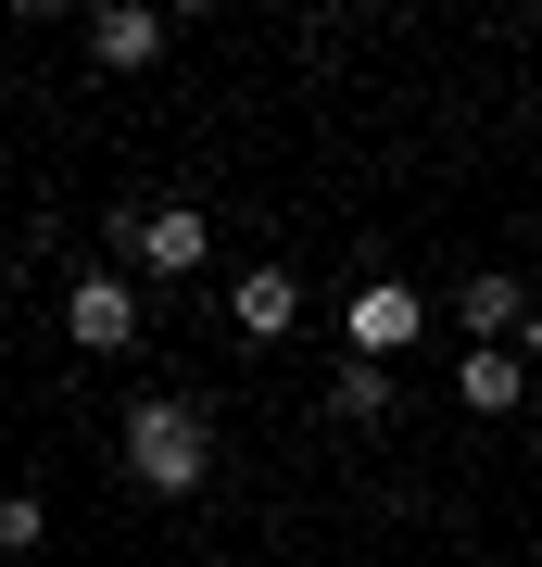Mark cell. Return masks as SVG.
<instances>
[{
	"label": "cell",
	"instance_id": "6da1fadb",
	"mask_svg": "<svg viewBox=\"0 0 542 567\" xmlns=\"http://www.w3.org/2000/svg\"><path fill=\"white\" fill-rule=\"evenodd\" d=\"M202 466H215L202 404H126V480L140 492H202Z\"/></svg>",
	"mask_w": 542,
	"mask_h": 567
},
{
	"label": "cell",
	"instance_id": "7a4b0ae2",
	"mask_svg": "<svg viewBox=\"0 0 542 567\" xmlns=\"http://www.w3.org/2000/svg\"><path fill=\"white\" fill-rule=\"evenodd\" d=\"M114 252L140 265V278H190V265L215 252V215H202V203H126L114 215Z\"/></svg>",
	"mask_w": 542,
	"mask_h": 567
},
{
	"label": "cell",
	"instance_id": "3957f363",
	"mask_svg": "<svg viewBox=\"0 0 542 567\" xmlns=\"http://www.w3.org/2000/svg\"><path fill=\"white\" fill-rule=\"evenodd\" d=\"M341 328H354V353H366V365H391V353H403V341L429 328V303H417L403 278H366L354 303H341Z\"/></svg>",
	"mask_w": 542,
	"mask_h": 567
},
{
	"label": "cell",
	"instance_id": "277c9868",
	"mask_svg": "<svg viewBox=\"0 0 542 567\" xmlns=\"http://www.w3.org/2000/svg\"><path fill=\"white\" fill-rule=\"evenodd\" d=\"M63 328H76L89 353H126V341H140V290L101 265V278H76V290H63Z\"/></svg>",
	"mask_w": 542,
	"mask_h": 567
},
{
	"label": "cell",
	"instance_id": "5b68a950",
	"mask_svg": "<svg viewBox=\"0 0 542 567\" xmlns=\"http://www.w3.org/2000/svg\"><path fill=\"white\" fill-rule=\"evenodd\" d=\"M164 39H177V25H164L152 0H101V13H89V51L126 63V76H140V63H164Z\"/></svg>",
	"mask_w": 542,
	"mask_h": 567
},
{
	"label": "cell",
	"instance_id": "8992f818",
	"mask_svg": "<svg viewBox=\"0 0 542 567\" xmlns=\"http://www.w3.org/2000/svg\"><path fill=\"white\" fill-rule=\"evenodd\" d=\"M454 316L480 328V353H504V341H518V328H530V290H518V278H504V265H492V278H467V290H454Z\"/></svg>",
	"mask_w": 542,
	"mask_h": 567
},
{
	"label": "cell",
	"instance_id": "52a82bcc",
	"mask_svg": "<svg viewBox=\"0 0 542 567\" xmlns=\"http://www.w3.org/2000/svg\"><path fill=\"white\" fill-rule=\"evenodd\" d=\"M518 391H530L518 353H467V365H454V404H467V416H518Z\"/></svg>",
	"mask_w": 542,
	"mask_h": 567
},
{
	"label": "cell",
	"instance_id": "ba28073f",
	"mask_svg": "<svg viewBox=\"0 0 542 567\" xmlns=\"http://www.w3.org/2000/svg\"><path fill=\"white\" fill-rule=\"evenodd\" d=\"M290 316H303V278H290V265H253V278H241V328H253V341H290Z\"/></svg>",
	"mask_w": 542,
	"mask_h": 567
},
{
	"label": "cell",
	"instance_id": "9c48e42d",
	"mask_svg": "<svg viewBox=\"0 0 542 567\" xmlns=\"http://www.w3.org/2000/svg\"><path fill=\"white\" fill-rule=\"evenodd\" d=\"M328 404H341L354 429H379V416H391V365H366V353H354V365H341V391H328Z\"/></svg>",
	"mask_w": 542,
	"mask_h": 567
},
{
	"label": "cell",
	"instance_id": "30bf717a",
	"mask_svg": "<svg viewBox=\"0 0 542 567\" xmlns=\"http://www.w3.org/2000/svg\"><path fill=\"white\" fill-rule=\"evenodd\" d=\"M0 555L39 567V505H25V492H0Z\"/></svg>",
	"mask_w": 542,
	"mask_h": 567
},
{
	"label": "cell",
	"instance_id": "8fae6325",
	"mask_svg": "<svg viewBox=\"0 0 542 567\" xmlns=\"http://www.w3.org/2000/svg\"><path fill=\"white\" fill-rule=\"evenodd\" d=\"M504 353H518V365H530V379H542V303H530V328H518V341H504Z\"/></svg>",
	"mask_w": 542,
	"mask_h": 567
}]
</instances>
